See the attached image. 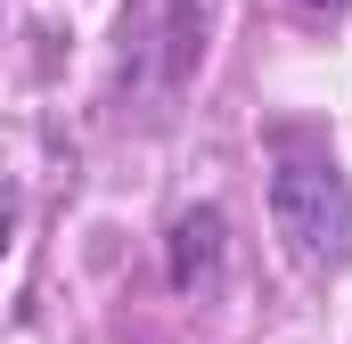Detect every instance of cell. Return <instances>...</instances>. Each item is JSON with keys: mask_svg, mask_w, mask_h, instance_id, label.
Segmentation results:
<instances>
[{"mask_svg": "<svg viewBox=\"0 0 352 344\" xmlns=\"http://www.w3.org/2000/svg\"><path fill=\"white\" fill-rule=\"evenodd\" d=\"M270 222L287 238V255L303 270H336L352 255V180L336 172L328 148H303L295 131H278V164H270Z\"/></svg>", "mask_w": 352, "mask_h": 344, "instance_id": "cell-1", "label": "cell"}, {"mask_svg": "<svg viewBox=\"0 0 352 344\" xmlns=\"http://www.w3.org/2000/svg\"><path fill=\"white\" fill-rule=\"evenodd\" d=\"M205 8L213 0H140V17H123V58H148L156 90H180L205 58Z\"/></svg>", "mask_w": 352, "mask_h": 344, "instance_id": "cell-2", "label": "cell"}, {"mask_svg": "<svg viewBox=\"0 0 352 344\" xmlns=\"http://www.w3.org/2000/svg\"><path fill=\"white\" fill-rule=\"evenodd\" d=\"M213 279H221V213L197 205V213L173 222V287L197 295V287H213Z\"/></svg>", "mask_w": 352, "mask_h": 344, "instance_id": "cell-3", "label": "cell"}, {"mask_svg": "<svg viewBox=\"0 0 352 344\" xmlns=\"http://www.w3.org/2000/svg\"><path fill=\"white\" fill-rule=\"evenodd\" d=\"M303 8H320V17H328V8H344V0H303Z\"/></svg>", "mask_w": 352, "mask_h": 344, "instance_id": "cell-4", "label": "cell"}]
</instances>
